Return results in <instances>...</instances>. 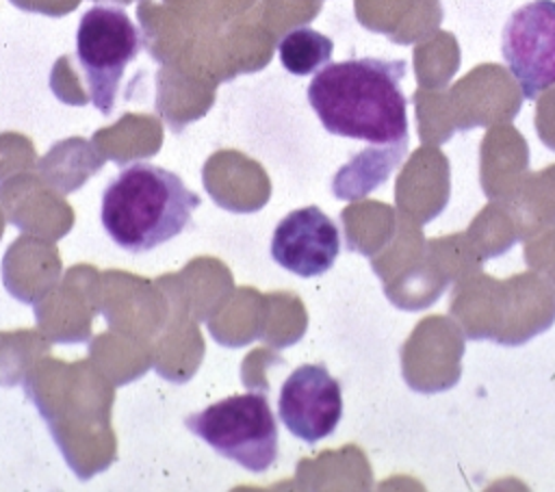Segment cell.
I'll list each match as a JSON object with an SVG mask.
<instances>
[{"instance_id": "13", "label": "cell", "mask_w": 555, "mask_h": 492, "mask_svg": "<svg viewBox=\"0 0 555 492\" xmlns=\"http://www.w3.org/2000/svg\"><path fill=\"white\" fill-rule=\"evenodd\" d=\"M405 150L408 141L364 150L336 173L334 195L340 199H356L377 189V184L386 182L390 171L401 163Z\"/></svg>"}, {"instance_id": "11", "label": "cell", "mask_w": 555, "mask_h": 492, "mask_svg": "<svg viewBox=\"0 0 555 492\" xmlns=\"http://www.w3.org/2000/svg\"><path fill=\"white\" fill-rule=\"evenodd\" d=\"M449 169L442 156L434 165H423L421 156H412L397 180L395 197L401 215L425 225L438 217L449 202Z\"/></svg>"}, {"instance_id": "6", "label": "cell", "mask_w": 555, "mask_h": 492, "mask_svg": "<svg viewBox=\"0 0 555 492\" xmlns=\"http://www.w3.org/2000/svg\"><path fill=\"white\" fill-rule=\"evenodd\" d=\"M501 54L522 98L535 100L555 87V0H533L509 15Z\"/></svg>"}, {"instance_id": "16", "label": "cell", "mask_w": 555, "mask_h": 492, "mask_svg": "<svg viewBox=\"0 0 555 492\" xmlns=\"http://www.w3.org/2000/svg\"><path fill=\"white\" fill-rule=\"evenodd\" d=\"M525 260L531 271L546 277L555 288V230L529 238L525 245Z\"/></svg>"}, {"instance_id": "4", "label": "cell", "mask_w": 555, "mask_h": 492, "mask_svg": "<svg viewBox=\"0 0 555 492\" xmlns=\"http://www.w3.org/2000/svg\"><path fill=\"white\" fill-rule=\"evenodd\" d=\"M184 425L221 457L249 472H264L278 459V420L262 392L221 399L186 416Z\"/></svg>"}, {"instance_id": "1", "label": "cell", "mask_w": 555, "mask_h": 492, "mask_svg": "<svg viewBox=\"0 0 555 492\" xmlns=\"http://www.w3.org/2000/svg\"><path fill=\"white\" fill-rule=\"evenodd\" d=\"M403 76L401 59L364 56L327 63L308 85V102L330 134L373 145L408 141Z\"/></svg>"}, {"instance_id": "5", "label": "cell", "mask_w": 555, "mask_h": 492, "mask_svg": "<svg viewBox=\"0 0 555 492\" xmlns=\"http://www.w3.org/2000/svg\"><path fill=\"white\" fill-rule=\"evenodd\" d=\"M139 50L141 33L121 7L93 4L82 13L76 30V56L91 104L102 115L113 113L124 72Z\"/></svg>"}, {"instance_id": "15", "label": "cell", "mask_w": 555, "mask_h": 492, "mask_svg": "<svg viewBox=\"0 0 555 492\" xmlns=\"http://www.w3.org/2000/svg\"><path fill=\"white\" fill-rule=\"evenodd\" d=\"M464 236L481 260L501 256L518 241V232L509 210L503 202L494 199L475 215L473 223L464 230Z\"/></svg>"}, {"instance_id": "7", "label": "cell", "mask_w": 555, "mask_h": 492, "mask_svg": "<svg viewBox=\"0 0 555 492\" xmlns=\"http://www.w3.org/2000/svg\"><path fill=\"white\" fill-rule=\"evenodd\" d=\"M373 267L386 282L388 299L401 310L431 306L451 284L431 256L421 223L403 215H399L390 249L379 260H373Z\"/></svg>"}, {"instance_id": "14", "label": "cell", "mask_w": 555, "mask_h": 492, "mask_svg": "<svg viewBox=\"0 0 555 492\" xmlns=\"http://www.w3.org/2000/svg\"><path fill=\"white\" fill-rule=\"evenodd\" d=\"M334 41L310 26L288 30L278 43L280 63L293 76H308L319 72L330 63Z\"/></svg>"}, {"instance_id": "2", "label": "cell", "mask_w": 555, "mask_h": 492, "mask_svg": "<svg viewBox=\"0 0 555 492\" xmlns=\"http://www.w3.org/2000/svg\"><path fill=\"white\" fill-rule=\"evenodd\" d=\"M199 204V195L178 173L152 163H132L106 186L100 217L115 245L143 254L178 236Z\"/></svg>"}, {"instance_id": "3", "label": "cell", "mask_w": 555, "mask_h": 492, "mask_svg": "<svg viewBox=\"0 0 555 492\" xmlns=\"http://www.w3.org/2000/svg\"><path fill=\"white\" fill-rule=\"evenodd\" d=\"M449 314L470 340L525 345L555 323V288L535 271L507 280L477 271L455 282Z\"/></svg>"}, {"instance_id": "9", "label": "cell", "mask_w": 555, "mask_h": 492, "mask_svg": "<svg viewBox=\"0 0 555 492\" xmlns=\"http://www.w3.org/2000/svg\"><path fill=\"white\" fill-rule=\"evenodd\" d=\"M278 414L299 440L314 444L338 427L343 390L323 364H301L282 384Z\"/></svg>"}, {"instance_id": "10", "label": "cell", "mask_w": 555, "mask_h": 492, "mask_svg": "<svg viewBox=\"0 0 555 492\" xmlns=\"http://www.w3.org/2000/svg\"><path fill=\"white\" fill-rule=\"evenodd\" d=\"M338 254V225L319 206H306L288 212L273 230V260L299 277L323 275L332 269Z\"/></svg>"}, {"instance_id": "12", "label": "cell", "mask_w": 555, "mask_h": 492, "mask_svg": "<svg viewBox=\"0 0 555 492\" xmlns=\"http://www.w3.org/2000/svg\"><path fill=\"white\" fill-rule=\"evenodd\" d=\"M503 204L514 219L518 241L555 228V167L522 180Z\"/></svg>"}, {"instance_id": "8", "label": "cell", "mask_w": 555, "mask_h": 492, "mask_svg": "<svg viewBox=\"0 0 555 492\" xmlns=\"http://www.w3.org/2000/svg\"><path fill=\"white\" fill-rule=\"evenodd\" d=\"M462 355L464 332L455 319L425 316L401 347L403 379L421 394L444 392L460 381Z\"/></svg>"}]
</instances>
